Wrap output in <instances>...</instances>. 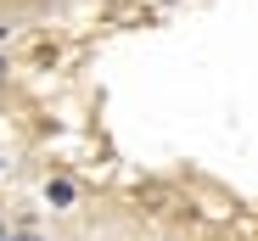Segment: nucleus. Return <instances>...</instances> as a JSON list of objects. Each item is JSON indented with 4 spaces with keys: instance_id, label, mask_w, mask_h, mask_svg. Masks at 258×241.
Listing matches in <instances>:
<instances>
[{
    "instance_id": "nucleus-1",
    "label": "nucleus",
    "mask_w": 258,
    "mask_h": 241,
    "mask_svg": "<svg viewBox=\"0 0 258 241\" xmlns=\"http://www.w3.org/2000/svg\"><path fill=\"white\" fill-rule=\"evenodd\" d=\"M45 202H51V208H73V202H79V185H73V180H62V174H56V180H45Z\"/></svg>"
},
{
    "instance_id": "nucleus-2",
    "label": "nucleus",
    "mask_w": 258,
    "mask_h": 241,
    "mask_svg": "<svg viewBox=\"0 0 258 241\" xmlns=\"http://www.w3.org/2000/svg\"><path fill=\"white\" fill-rule=\"evenodd\" d=\"M6 241H45V235H39V230H12Z\"/></svg>"
},
{
    "instance_id": "nucleus-3",
    "label": "nucleus",
    "mask_w": 258,
    "mask_h": 241,
    "mask_svg": "<svg viewBox=\"0 0 258 241\" xmlns=\"http://www.w3.org/2000/svg\"><path fill=\"white\" fill-rule=\"evenodd\" d=\"M6 235H12V230H6V219H0V241H6Z\"/></svg>"
},
{
    "instance_id": "nucleus-4",
    "label": "nucleus",
    "mask_w": 258,
    "mask_h": 241,
    "mask_svg": "<svg viewBox=\"0 0 258 241\" xmlns=\"http://www.w3.org/2000/svg\"><path fill=\"white\" fill-rule=\"evenodd\" d=\"M0 85H6V62H0Z\"/></svg>"
}]
</instances>
